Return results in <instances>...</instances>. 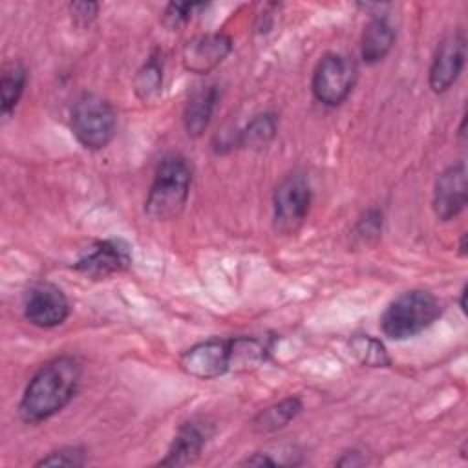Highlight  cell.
<instances>
[{
    "instance_id": "obj_11",
    "label": "cell",
    "mask_w": 468,
    "mask_h": 468,
    "mask_svg": "<svg viewBox=\"0 0 468 468\" xmlns=\"http://www.w3.org/2000/svg\"><path fill=\"white\" fill-rule=\"evenodd\" d=\"M431 205L441 221H448L463 212L466 205V166L463 161L450 165L437 176Z\"/></svg>"
},
{
    "instance_id": "obj_3",
    "label": "cell",
    "mask_w": 468,
    "mask_h": 468,
    "mask_svg": "<svg viewBox=\"0 0 468 468\" xmlns=\"http://www.w3.org/2000/svg\"><path fill=\"white\" fill-rule=\"evenodd\" d=\"M441 311L439 298L430 291H406L388 305L380 327L388 338L406 340L430 327L441 316Z\"/></svg>"
},
{
    "instance_id": "obj_6",
    "label": "cell",
    "mask_w": 468,
    "mask_h": 468,
    "mask_svg": "<svg viewBox=\"0 0 468 468\" xmlns=\"http://www.w3.org/2000/svg\"><path fill=\"white\" fill-rule=\"evenodd\" d=\"M311 207V186L302 172L285 176L272 196V221L282 234L296 232Z\"/></svg>"
},
{
    "instance_id": "obj_12",
    "label": "cell",
    "mask_w": 468,
    "mask_h": 468,
    "mask_svg": "<svg viewBox=\"0 0 468 468\" xmlns=\"http://www.w3.org/2000/svg\"><path fill=\"white\" fill-rule=\"evenodd\" d=\"M232 49L230 37L223 33H208L188 40L183 48V64L188 71L205 75L219 66Z\"/></svg>"
},
{
    "instance_id": "obj_26",
    "label": "cell",
    "mask_w": 468,
    "mask_h": 468,
    "mask_svg": "<svg viewBox=\"0 0 468 468\" xmlns=\"http://www.w3.org/2000/svg\"><path fill=\"white\" fill-rule=\"evenodd\" d=\"M243 464H247V466H274L276 461L271 459L267 453H254L252 457H247L243 461Z\"/></svg>"
},
{
    "instance_id": "obj_15",
    "label": "cell",
    "mask_w": 468,
    "mask_h": 468,
    "mask_svg": "<svg viewBox=\"0 0 468 468\" xmlns=\"http://www.w3.org/2000/svg\"><path fill=\"white\" fill-rule=\"evenodd\" d=\"M395 42V31L384 16H375L364 27L360 38V55L366 64H375L382 60Z\"/></svg>"
},
{
    "instance_id": "obj_19",
    "label": "cell",
    "mask_w": 468,
    "mask_h": 468,
    "mask_svg": "<svg viewBox=\"0 0 468 468\" xmlns=\"http://www.w3.org/2000/svg\"><path fill=\"white\" fill-rule=\"evenodd\" d=\"M349 349L353 356L369 367H388L391 364L384 344L369 335H356L349 340Z\"/></svg>"
},
{
    "instance_id": "obj_18",
    "label": "cell",
    "mask_w": 468,
    "mask_h": 468,
    "mask_svg": "<svg viewBox=\"0 0 468 468\" xmlns=\"http://www.w3.org/2000/svg\"><path fill=\"white\" fill-rule=\"evenodd\" d=\"M26 86V68L15 60L4 66L0 79V93H2V115L7 117L20 101V95Z\"/></svg>"
},
{
    "instance_id": "obj_17",
    "label": "cell",
    "mask_w": 468,
    "mask_h": 468,
    "mask_svg": "<svg viewBox=\"0 0 468 468\" xmlns=\"http://www.w3.org/2000/svg\"><path fill=\"white\" fill-rule=\"evenodd\" d=\"M278 117L271 112L256 115L238 135V144L245 148H265L276 135Z\"/></svg>"
},
{
    "instance_id": "obj_4",
    "label": "cell",
    "mask_w": 468,
    "mask_h": 468,
    "mask_svg": "<svg viewBox=\"0 0 468 468\" xmlns=\"http://www.w3.org/2000/svg\"><path fill=\"white\" fill-rule=\"evenodd\" d=\"M71 132L88 150L104 148L115 133V110L99 95H82L71 110Z\"/></svg>"
},
{
    "instance_id": "obj_28",
    "label": "cell",
    "mask_w": 468,
    "mask_h": 468,
    "mask_svg": "<svg viewBox=\"0 0 468 468\" xmlns=\"http://www.w3.org/2000/svg\"><path fill=\"white\" fill-rule=\"evenodd\" d=\"M459 247H461V254L464 256V254H466V234L461 236V245H459Z\"/></svg>"
},
{
    "instance_id": "obj_27",
    "label": "cell",
    "mask_w": 468,
    "mask_h": 468,
    "mask_svg": "<svg viewBox=\"0 0 468 468\" xmlns=\"http://www.w3.org/2000/svg\"><path fill=\"white\" fill-rule=\"evenodd\" d=\"M364 463H366V459H362L358 452L344 453V457L336 461V464H338V466H360V464H364Z\"/></svg>"
},
{
    "instance_id": "obj_16",
    "label": "cell",
    "mask_w": 468,
    "mask_h": 468,
    "mask_svg": "<svg viewBox=\"0 0 468 468\" xmlns=\"http://www.w3.org/2000/svg\"><path fill=\"white\" fill-rule=\"evenodd\" d=\"M302 411V400L298 397H287L265 410L252 419V430L258 433H271L287 426Z\"/></svg>"
},
{
    "instance_id": "obj_14",
    "label": "cell",
    "mask_w": 468,
    "mask_h": 468,
    "mask_svg": "<svg viewBox=\"0 0 468 468\" xmlns=\"http://www.w3.org/2000/svg\"><path fill=\"white\" fill-rule=\"evenodd\" d=\"M218 88L214 84L203 86L190 95L183 110V126L188 135H201L210 124L216 102H218Z\"/></svg>"
},
{
    "instance_id": "obj_5",
    "label": "cell",
    "mask_w": 468,
    "mask_h": 468,
    "mask_svg": "<svg viewBox=\"0 0 468 468\" xmlns=\"http://www.w3.org/2000/svg\"><path fill=\"white\" fill-rule=\"evenodd\" d=\"M356 64L349 57L340 53L324 55L313 71L311 90L314 99L325 106L344 102L356 82Z\"/></svg>"
},
{
    "instance_id": "obj_23",
    "label": "cell",
    "mask_w": 468,
    "mask_h": 468,
    "mask_svg": "<svg viewBox=\"0 0 468 468\" xmlns=\"http://www.w3.org/2000/svg\"><path fill=\"white\" fill-rule=\"evenodd\" d=\"M86 463V450L80 446H64L49 452L37 461V466H82Z\"/></svg>"
},
{
    "instance_id": "obj_13",
    "label": "cell",
    "mask_w": 468,
    "mask_h": 468,
    "mask_svg": "<svg viewBox=\"0 0 468 468\" xmlns=\"http://www.w3.org/2000/svg\"><path fill=\"white\" fill-rule=\"evenodd\" d=\"M207 442V433L197 422H185L179 426L166 457L159 461L161 466H185L197 459Z\"/></svg>"
},
{
    "instance_id": "obj_25",
    "label": "cell",
    "mask_w": 468,
    "mask_h": 468,
    "mask_svg": "<svg viewBox=\"0 0 468 468\" xmlns=\"http://www.w3.org/2000/svg\"><path fill=\"white\" fill-rule=\"evenodd\" d=\"M69 13L71 18L77 26H90L97 13H99V4L97 2H71L69 4Z\"/></svg>"
},
{
    "instance_id": "obj_8",
    "label": "cell",
    "mask_w": 468,
    "mask_h": 468,
    "mask_svg": "<svg viewBox=\"0 0 468 468\" xmlns=\"http://www.w3.org/2000/svg\"><path fill=\"white\" fill-rule=\"evenodd\" d=\"M132 263V252L122 239H101L86 249L75 261V269L90 278H108L122 272Z\"/></svg>"
},
{
    "instance_id": "obj_2",
    "label": "cell",
    "mask_w": 468,
    "mask_h": 468,
    "mask_svg": "<svg viewBox=\"0 0 468 468\" xmlns=\"http://www.w3.org/2000/svg\"><path fill=\"white\" fill-rule=\"evenodd\" d=\"M192 170L183 155H166L154 176L144 201V212L155 221H168L181 214L188 199Z\"/></svg>"
},
{
    "instance_id": "obj_10",
    "label": "cell",
    "mask_w": 468,
    "mask_h": 468,
    "mask_svg": "<svg viewBox=\"0 0 468 468\" xmlns=\"http://www.w3.org/2000/svg\"><path fill=\"white\" fill-rule=\"evenodd\" d=\"M230 340L208 338L186 349L181 355L179 364L183 371L196 378H216L230 369Z\"/></svg>"
},
{
    "instance_id": "obj_7",
    "label": "cell",
    "mask_w": 468,
    "mask_h": 468,
    "mask_svg": "<svg viewBox=\"0 0 468 468\" xmlns=\"http://www.w3.org/2000/svg\"><path fill=\"white\" fill-rule=\"evenodd\" d=\"M24 316L29 324L49 329L64 324L69 314V302L60 287L49 282L33 283L24 294Z\"/></svg>"
},
{
    "instance_id": "obj_9",
    "label": "cell",
    "mask_w": 468,
    "mask_h": 468,
    "mask_svg": "<svg viewBox=\"0 0 468 468\" xmlns=\"http://www.w3.org/2000/svg\"><path fill=\"white\" fill-rule=\"evenodd\" d=\"M466 58V35L463 29L444 37L435 51L430 68V88L435 93H444L459 79Z\"/></svg>"
},
{
    "instance_id": "obj_20",
    "label": "cell",
    "mask_w": 468,
    "mask_h": 468,
    "mask_svg": "<svg viewBox=\"0 0 468 468\" xmlns=\"http://www.w3.org/2000/svg\"><path fill=\"white\" fill-rule=\"evenodd\" d=\"M163 86V66L157 55H152L137 71L133 79V90L139 99L150 101L161 93Z\"/></svg>"
},
{
    "instance_id": "obj_24",
    "label": "cell",
    "mask_w": 468,
    "mask_h": 468,
    "mask_svg": "<svg viewBox=\"0 0 468 468\" xmlns=\"http://www.w3.org/2000/svg\"><path fill=\"white\" fill-rule=\"evenodd\" d=\"M199 7H203V4L172 2V4H168V5H166V9H165L163 22H165L168 27L176 29V27H179V26L186 24V22L192 18L194 11H197Z\"/></svg>"
},
{
    "instance_id": "obj_1",
    "label": "cell",
    "mask_w": 468,
    "mask_h": 468,
    "mask_svg": "<svg viewBox=\"0 0 468 468\" xmlns=\"http://www.w3.org/2000/svg\"><path fill=\"white\" fill-rule=\"evenodd\" d=\"M80 364L73 356L46 362L27 382L18 411L26 422H40L58 413L75 395L80 382Z\"/></svg>"
},
{
    "instance_id": "obj_22",
    "label": "cell",
    "mask_w": 468,
    "mask_h": 468,
    "mask_svg": "<svg viewBox=\"0 0 468 468\" xmlns=\"http://www.w3.org/2000/svg\"><path fill=\"white\" fill-rule=\"evenodd\" d=\"M382 232V214L377 208H369L355 225L353 230V238L360 243V245H373L377 243V239L380 238Z\"/></svg>"
},
{
    "instance_id": "obj_21",
    "label": "cell",
    "mask_w": 468,
    "mask_h": 468,
    "mask_svg": "<svg viewBox=\"0 0 468 468\" xmlns=\"http://www.w3.org/2000/svg\"><path fill=\"white\" fill-rule=\"evenodd\" d=\"M230 369H250L265 360V346L256 338L230 340Z\"/></svg>"
}]
</instances>
